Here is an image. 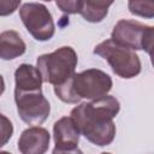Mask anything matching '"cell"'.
Masks as SVG:
<instances>
[{"instance_id": "52a82bcc", "label": "cell", "mask_w": 154, "mask_h": 154, "mask_svg": "<svg viewBox=\"0 0 154 154\" xmlns=\"http://www.w3.org/2000/svg\"><path fill=\"white\" fill-rule=\"evenodd\" d=\"M14 101L19 118L28 125L38 126L43 124L51 113V105L45 97L42 89L14 90Z\"/></svg>"}, {"instance_id": "5bb4252c", "label": "cell", "mask_w": 154, "mask_h": 154, "mask_svg": "<svg viewBox=\"0 0 154 154\" xmlns=\"http://www.w3.org/2000/svg\"><path fill=\"white\" fill-rule=\"evenodd\" d=\"M13 135V124L12 122L0 113V148L7 144V142L11 140Z\"/></svg>"}, {"instance_id": "ac0fdd59", "label": "cell", "mask_w": 154, "mask_h": 154, "mask_svg": "<svg viewBox=\"0 0 154 154\" xmlns=\"http://www.w3.org/2000/svg\"><path fill=\"white\" fill-rule=\"evenodd\" d=\"M4 91H5V81H4V77L0 75V96L2 95Z\"/></svg>"}, {"instance_id": "7c38bea8", "label": "cell", "mask_w": 154, "mask_h": 154, "mask_svg": "<svg viewBox=\"0 0 154 154\" xmlns=\"http://www.w3.org/2000/svg\"><path fill=\"white\" fill-rule=\"evenodd\" d=\"M113 1H96V0H81L79 14L89 23H100L108 13V7Z\"/></svg>"}, {"instance_id": "7a4b0ae2", "label": "cell", "mask_w": 154, "mask_h": 154, "mask_svg": "<svg viewBox=\"0 0 154 154\" xmlns=\"http://www.w3.org/2000/svg\"><path fill=\"white\" fill-rule=\"evenodd\" d=\"M112 78L99 69H88L73 73L64 84L54 87V93L65 103H77L82 99L90 101L106 96L112 89Z\"/></svg>"}, {"instance_id": "6da1fadb", "label": "cell", "mask_w": 154, "mask_h": 154, "mask_svg": "<svg viewBox=\"0 0 154 154\" xmlns=\"http://www.w3.org/2000/svg\"><path fill=\"white\" fill-rule=\"evenodd\" d=\"M119 101L112 95H106L76 106L72 108L70 117L73 119L79 134L90 143L105 147L111 144L116 137L113 118L119 113Z\"/></svg>"}, {"instance_id": "3957f363", "label": "cell", "mask_w": 154, "mask_h": 154, "mask_svg": "<svg viewBox=\"0 0 154 154\" xmlns=\"http://www.w3.org/2000/svg\"><path fill=\"white\" fill-rule=\"evenodd\" d=\"M77 63L78 57L75 49L70 46H64L52 53L40 55L36 60V67L43 82L57 87L72 77Z\"/></svg>"}, {"instance_id": "8992f818", "label": "cell", "mask_w": 154, "mask_h": 154, "mask_svg": "<svg viewBox=\"0 0 154 154\" xmlns=\"http://www.w3.org/2000/svg\"><path fill=\"white\" fill-rule=\"evenodd\" d=\"M19 17L28 32L36 41H48L54 36L55 25L48 8L41 2H25L19 8Z\"/></svg>"}, {"instance_id": "30bf717a", "label": "cell", "mask_w": 154, "mask_h": 154, "mask_svg": "<svg viewBox=\"0 0 154 154\" xmlns=\"http://www.w3.org/2000/svg\"><path fill=\"white\" fill-rule=\"evenodd\" d=\"M14 90H38L42 89V77L37 67L30 64H22L14 71Z\"/></svg>"}, {"instance_id": "8fae6325", "label": "cell", "mask_w": 154, "mask_h": 154, "mask_svg": "<svg viewBox=\"0 0 154 154\" xmlns=\"http://www.w3.org/2000/svg\"><path fill=\"white\" fill-rule=\"evenodd\" d=\"M26 46L20 35L14 30L0 32V59L12 60L25 53Z\"/></svg>"}, {"instance_id": "277c9868", "label": "cell", "mask_w": 154, "mask_h": 154, "mask_svg": "<svg viewBox=\"0 0 154 154\" xmlns=\"http://www.w3.org/2000/svg\"><path fill=\"white\" fill-rule=\"evenodd\" d=\"M94 54L103 58L120 78L130 79L141 72V60L135 51L120 46L111 38L95 46Z\"/></svg>"}, {"instance_id": "ba28073f", "label": "cell", "mask_w": 154, "mask_h": 154, "mask_svg": "<svg viewBox=\"0 0 154 154\" xmlns=\"http://www.w3.org/2000/svg\"><path fill=\"white\" fill-rule=\"evenodd\" d=\"M51 135L41 126L25 129L18 140V149L22 154H46L49 148Z\"/></svg>"}, {"instance_id": "ffe728a7", "label": "cell", "mask_w": 154, "mask_h": 154, "mask_svg": "<svg viewBox=\"0 0 154 154\" xmlns=\"http://www.w3.org/2000/svg\"><path fill=\"white\" fill-rule=\"evenodd\" d=\"M101 154H111V153H106V152H105V153H101Z\"/></svg>"}, {"instance_id": "5b68a950", "label": "cell", "mask_w": 154, "mask_h": 154, "mask_svg": "<svg viewBox=\"0 0 154 154\" xmlns=\"http://www.w3.org/2000/svg\"><path fill=\"white\" fill-rule=\"evenodd\" d=\"M111 40L132 51H146L152 54L154 28L134 19H120L114 25Z\"/></svg>"}, {"instance_id": "9a60e30c", "label": "cell", "mask_w": 154, "mask_h": 154, "mask_svg": "<svg viewBox=\"0 0 154 154\" xmlns=\"http://www.w3.org/2000/svg\"><path fill=\"white\" fill-rule=\"evenodd\" d=\"M57 6L67 14H75L79 12L81 0H57Z\"/></svg>"}, {"instance_id": "4fadbf2b", "label": "cell", "mask_w": 154, "mask_h": 154, "mask_svg": "<svg viewBox=\"0 0 154 154\" xmlns=\"http://www.w3.org/2000/svg\"><path fill=\"white\" fill-rule=\"evenodd\" d=\"M130 13L144 18H153L154 17V4L152 1H129L128 2Z\"/></svg>"}, {"instance_id": "9c48e42d", "label": "cell", "mask_w": 154, "mask_h": 154, "mask_svg": "<svg viewBox=\"0 0 154 154\" xmlns=\"http://www.w3.org/2000/svg\"><path fill=\"white\" fill-rule=\"evenodd\" d=\"M79 131L71 117H63L53 125V138L55 148H76L79 142Z\"/></svg>"}, {"instance_id": "d6986e66", "label": "cell", "mask_w": 154, "mask_h": 154, "mask_svg": "<svg viewBox=\"0 0 154 154\" xmlns=\"http://www.w3.org/2000/svg\"><path fill=\"white\" fill-rule=\"evenodd\" d=\"M0 154H11L10 152H5V150H0Z\"/></svg>"}, {"instance_id": "2e32d148", "label": "cell", "mask_w": 154, "mask_h": 154, "mask_svg": "<svg viewBox=\"0 0 154 154\" xmlns=\"http://www.w3.org/2000/svg\"><path fill=\"white\" fill-rule=\"evenodd\" d=\"M20 6V0H0V17L12 14Z\"/></svg>"}, {"instance_id": "e0dca14e", "label": "cell", "mask_w": 154, "mask_h": 154, "mask_svg": "<svg viewBox=\"0 0 154 154\" xmlns=\"http://www.w3.org/2000/svg\"><path fill=\"white\" fill-rule=\"evenodd\" d=\"M52 154H83V152L78 147L71 148V149H59V148H55L54 147Z\"/></svg>"}]
</instances>
